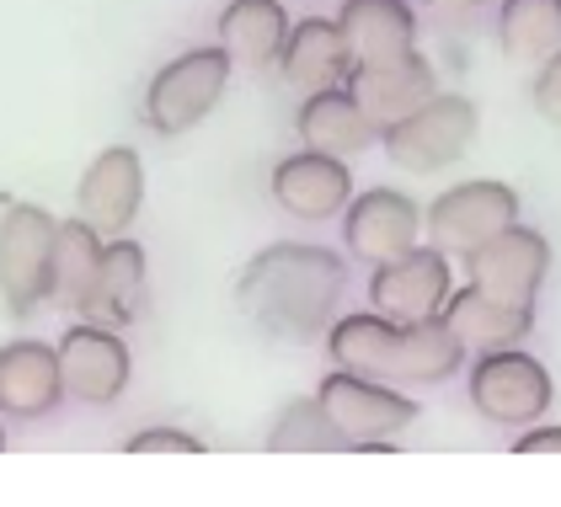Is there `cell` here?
<instances>
[{
	"mask_svg": "<svg viewBox=\"0 0 561 507\" xmlns=\"http://www.w3.org/2000/svg\"><path fill=\"white\" fill-rule=\"evenodd\" d=\"M438 321L455 332V342L466 353H492V347H524V337L535 332V304H508V299L486 295V289H449Z\"/></svg>",
	"mask_w": 561,
	"mask_h": 507,
	"instance_id": "16",
	"label": "cell"
},
{
	"mask_svg": "<svg viewBox=\"0 0 561 507\" xmlns=\"http://www.w3.org/2000/svg\"><path fill=\"white\" fill-rule=\"evenodd\" d=\"M230 70H236V65L225 59L219 43L176 54L172 65L156 70V81L145 91V124L156 128V134H167V139L198 128L219 107V96H225V85H230Z\"/></svg>",
	"mask_w": 561,
	"mask_h": 507,
	"instance_id": "4",
	"label": "cell"
},
{
	"mask_svg": "<svg viewBox=\"0 0 561 507\" xmlns=\"http://www.w3.org/2000/svg\"><path fill=\"white\" fill-rule=\"evenodd\" d=\"M514 454H561V427H535L514 438Z\"/></svg>",
	"mask_w": 561,
	"mask_h": 507,
	"instance_id": "28",
	"label": "cell"
},
{
	"mask_svg": "<svg viewBox=\"0 0 561 507\" xmlns=\"http://www.w3.org/2000/svg\"><path fill=\"white\" fill-rule=\"evenodd\" d=\"M529 96H535V113H540L551 128H561V48L546 59V65H535V85H529Z\"/></svg>",
	"mask_w": 561,
	"mask_h": 507,
	"instance_id": "27",
	"label": "cell"
},
{
	"mask_svg": "<svg viewBox=\"0 0 561 507\" xmlns=\"http://www.w3.org/2000/svg\"><path fill=\"white\" fill-rule=\"evenodd\" d=\"M300 139L305 150L353 161V155H364L380 139V128L364 118V107L347 96V85H327V91H310L300 102Z\"/></svg>",
	"mask_w": 561,
	"mask_h": 507,
	"instance_id": "21",
	"label": "cell"
},
{
	"mask_svg": "<svg viewBox=\"0 0 561 507\" xmlns=\"http://www.w3.org/2000/svg\"><path fill=\"white\" fill-rule=\"evenodd\" d=\"M316 401L327 406V417L337 423L347 443L358 438H390V433H407L417 423V401L401 390V384H386V380H369V375H353V369H332Z\"/></svg>",
	"mask_w": 561,
	"mask_h": 507,
	"instance_id": "8",
	"label": "cell"
},
{
	"mask_svg": "<svg viewBox=\"0 0 561 507\" xmlns=\"http://www.w3.org/2000/svg\"><path fill=\"white\" fill-rule=\"evenodd\" d=\"M337 27L347 38L353 65H380L417 48V11L407 0H343Z\"/></svg>",
	"mask_w": 561,
	"mask_h": 507,
	"instance_id": "19",
	"label": "cell"
},
{
	"mask_svg": "<svg viewBox=\"0 0 561 507\" xmlns=\"http://www.w3.org/2000/svg\"><path fill=\"white\" fill-rule=\"evenodd\" d=\"M347 96L364 107V118L375 128H390L396 118H407L412 107H423L433 91H438V76H433L428 54H401V59H380V65H353L347 70Z\"/></svg>",
	"mask_w": 561,
	"mask_h": 507,
	"instance_id": "15",
	"label": "cell"
},
{
	"mask_svg": "<svg viewBox=\"0 0 561 507\" xmlns=\"http://www.w3.org/2000/svg\"><path fill=\"white\" fill-rule=\"evenodd\" d=\"M139 204H145V161H139V150L134 145L96 150L87 176L76 182V214L102 241H113V235H129Z\"/></svg>",
	"mask_w": 561,
	"mask_h": 507,
	"instance_id": "11",
	"label": "cell"
},
{
	"mask_svg": "<svg viewBox=\"0 0 561 507\" xmlns=\"http://www.w3.org/2000/svg\"><path fill=\"white\" fill-rule=\"evenodd\" d=\"M423 5H428L433 16H444V22H455V16H471L476 5H481V0H423Z\"/></svg>",
	"mask_w": 561,
	"mask_h": 507,
	"instance_id": "29",
	"label": "cell"
},
{
	"mask_svg": "<svg viewBox=\"0 0 561 507\" xmlns=\"http://www.w3.org/2000/svg\"><path fill=\"white\" fill-rule=\"evenodd\" d=\"M124 454H204V438H193L182 427H145L124 443Z\"/></svg>",
	"mask_w": 561,
	"mask_h": 507,
	"instance_id": "26",
	"label": "cell"
},
{
	"mask_svg": "<svg viewBox=\"0 0 561 507\" xmlns=\"http://www.w3.org/2000/svg\"><path fill=\"white\" fill-rule=\"evenodd\" d=\"M337 219H343L347 252L358 256V262H369V267H375V262H390V256H401L407 246L423 241V209H417V198H407V193H396V187L353 193Z\"/></svg>",
	"mask_w": 561,
	"mask_h": 507,
	"instance_id": "13",
	"label": "cell"
},
{
	"mask_svg": "<svg viewBox=\"0 0 561 507\" xmlns=\"http://www.w3.org/2000/svg\"><path fill=\"white\" fill-rule=\"evenodd\" d=\"M551 375L524 347H492L471 364V406L497 427H529L551 406Z\"/></svg>",
	"mask_w": 561,
	"mask_h": 507,
	"instance_id": "7",
	"label": "cell"
},
{
	"mask_svg": "<svg viewBox=\"0 0 561 507\" xmlns=\"http://www.w3.org/2000/svg\"><path fill=\"white\" fill-rule=\"evenodd\" d=\"M343 284L347 262L337 252L273 241L241 267L236 299L273 337H327V326L337 321V304H343Z\"/></svg>",
	"mask_w": 561,
	"mask_h": 507,
	"instance_id": "1",
	"label": "cell"
},
{
	"mask_svg": "<svg viewBox=\"0 0 561 507\" xmlns=\"http://www.w3.org/2000/svg\"><path fill=\"white\" fill-rule=\"evenodd\" d=\"M59 380H65V395L87 401V406H113L124 390H129L134 358L124 337L113 326H96V321H81L59 337Z\"/></svg>",
	"mask_w": 561,
	"mask_h": 507,
	"instance_id": "10",
	"label": "cell"
},
{
	"mask_svg": "<svg viewBox=\"0 0 561 507\" xmlns=\"http://www.w3.org/2000/svg\"><path fill=\"white\" fill-rule=\"evenodd\" d=\"M449 289H455L449 284V256L433 241L428 246L417 241L390 262H375V273H369V304L390 321H433L444 310Z\"/></svg>",
	"mask_w": 561,
	"mask_h": 507,
	"instance_id": "9",
	"label": "cell"
},
{
	"mask_svg": "<svg viewBox=\"0 0 561 507\" xmlns=\"http://www.w3.org/2000/svg\"><path fill=\"white\" fill-rule=\"evenodd\" d=\"M65 401V380H59V353L44 342L22 337L0 347V412L5 417H48Z\"/></svg>",
	"mask_w": 561,
	"mask_h": 507,
	"instance_id": "17",
	"label": "cell"
},
{
	"mask_svg": "<svg viewBox=\"0 0 561 507\" xmlns=\"http://www.w3.org/2000/svg\"><path fill=\"white\" fill-rule=\"evenodd\" d=\"M102 246H107V241L91 230L81 214H76V219H59V230H54V289H48L54 304L81 310L91 278H96V267H102Z\"/></svg>",
	"mask_w": 561,
	"mask_h": 507,
	"instance_id": "24",
	"label": "cell"
},
{
	"mask_svg": "<svg viewBox=\"0 0 561 507\" xmlns=\"http://www.w3.org/2000/svg\"><path fill=\"white\" fill-rule=\"evenodd\" d=\"M481 107L460 91H433L423 107H412L407 118L380 128V145L401 171H444L471 150Z\"/></svg>",
	"mask_w": 561,
	"mask_h": 507,
	"instance_id": "3",
	"label": "cell"
},
{
	"mask_svg": "<svg viewBox=\"0 0 561 507\" xmlns=\"http://www.w3.org/2000/svg\"><path fill=\"white\" fill-rule=\"evenodd\" d=\"M497 43L514 65H546L561 48V0H503Z\"/></svg>",
	"mask_w": 561,
	"mask_h": 507,
	"instance_id": "23",
	"label": "cell"
},
{
	"mask_svg": "<svg viewBox=\"0 0 561 507\" xmlns=\"http://www.w3.org/2000/svg\"><path fill=\"white\" fill-rule=\"evenodd\" d=\"M327 353H332V369H353V375L401 384V390L444 384L466 364V347L438 315L433 321H390L380 310L337 315L327 326Z\"/></svg>",
	"mask_w": 561,
	"mask_h": 507,
	"instance_id": "2",
	"label": "cell"
},
{
	"mask_svg": "<svg viewBox=\"0 0 561 507\" xmlns=\"http://www.w3.org/2000/svg\"><path fill=\"white\" fill-rule=\"evenodd\" d=\"M267 449H273V454H343L347 438L337 433V423L327 417V406L310 395V401H289V406L273 417Z\"/></svg>",
	"mask_w": 561,
	"mask_h": 507,
	"instance_id": "25",
	"label": "cell"
},
{
	"mask_svg": "<svg viewBox=\"0 0 561 507\" xmlns=\"http://www.w3.org/2000/svg\"><path fill=\"white\" fill-rule=\"evenodd\" d=\"M54 230L59 219L38 204L0 209V304L11 315H33L54 289Z\"/></svg>",
	"mask_w": 561,
	"mask_h": 507,
	"instance_id": "5",
	"label": "cell"
},
{
	"mask_svg": "<svg viewBox=\"0 0 561 507\" xmlns=\"http://www.w3.org/2000/svg\"><path fill=\"white\" fill-rule=\"evenodd\" d=\"M514 219H518V193L508 182H492V176L444 187L428 204V214H423L428 241L444 256H471L476 246H486L497 230H508Z\"/></svg>",
	"mask_w": 561,
	"mask_h": 507,
	"instance_id": "6",
	"label": "cell"
},
{
	"mask_svg": "<svg viewBox=\"0 0 561 507\" xmlns=\"http://www.w3.org/2000/svg\"><path fill=\"white\" fill-rule=\"evenodd\" d=\"M284 38H289V16H284L278 0H230V5L219 11V48H225V59L241 65V70L278 65Z\"/></svg>",
	"mask_w": 561,
	"mask_h": 507,
	"instance_id": "22",
	"label": "cell"
},
{
	"mask_svg": "<svg viewBox=\"0 0 561 507\" xmlns=\"http://www.w3.org/2000/svg\"><path fill=\"white\" fill-rule=\"evenodd\" d=\"M466 267H471L476 289L508 299V304H535L546 273H551V241H546L540 230H529V224L514 219V224L497 230L486 246H476V252L466 256Z\"/></svg>",
	"mask_w": 561,
	"mask_h": 507,
	"instance_id": "12",
	"label": "cell"
},
{
	"mask_svg": "<svg viewBox=\"0 0 561 507\" xmlns=\"http://www.w3.org/2000/svg\"><path fill=\"white\" fill-rule=\"evenodd\" d=\"M0 449H5V433H0Z\"/></svg>",
	"mask_w": 561,
	"mask_h": 507,
	"instance_id": "30",
	"label": "cell"
},
{
	"mask_svg": "<svg viewBox=\"0 0 561 507\" xmlns=\"http://www.w3.org/2000/svg\"><path fill=\"white\" fill-rule=\"evenodd\" d=\"M267 187H273V204L284 214L310 219V224H327V219H337V214L347 209V198H353V171H347V161H337V155L295 150V155H284V161L273 166Z\"/></svg>",
	"mask_w": 561,
	"mask_h": 507,
	"instance_id": "14",
	"label": "cell"
},
{
	"mask_svg": "<svg viewBox=\"0 0 561 507\" xmlns=\"http://www.w3.org/2000/svg\"><path fill=\"white\" fill-rule=\"evenodd\" d=\"M139 304H145V246L129 235H113L102 246V267H96L87 299H81V315L118 332L139 315Z\"/></svg>",
	"mask_w": 561,
	"mask_h": 507,
	"instance_id": "20",
	"label": "cell"
},
{
	"mask_svg": "<svg viewBox=\"0 0 561 507\" xmlns=\"http://www.w3.org/2000/svg\"><path fill=\"white\" fill-rule=\"evenodd\" d=\"M278 70L295 91H327V85H343L347 70H353V54H347L343 27L332 16H305V22H289V38H284V54H278Z\"/></svg>",
	"mask_w": 561,
	"mask_h": 507,
	"instance_id": "18",
	"label": "cell"
}]
</instances>
